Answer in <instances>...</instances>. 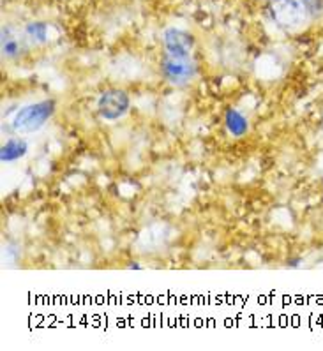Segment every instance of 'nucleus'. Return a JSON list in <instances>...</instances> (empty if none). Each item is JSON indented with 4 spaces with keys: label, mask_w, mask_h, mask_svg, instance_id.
<instances>
[{
    "label": "nucleus",
    "mask_w": 323,
    "mask_h": 351,
    "mask_svg": "<svg viewBox=\"0 0 323 351\" xmlns=\"http://www.w3.org/2000/svg\"><path fill=\"white\" fill-rule=\"evenodd\" d=\"M55 112L53 101H39V103L29 104V106L21 108L13 120V128L16 132L21 134H29L36 132L48 122Z\"/></svg>",
    "instance_id": "f257e3e1"
},
{
    "label": "nucleus",
    "mask_w": 323,
    "mask_h": 351,
    "mask_svg": "<svg viewBox=\"0 0 323 351\" xmlns=\"http://www.w3.org/2000/svg\"><path fill=\"white\" fill-rule=\"evenodd\" d=\"M269 13L274 23L281 29H297L307 16L302 0H272Z\"/></svg>",
    "instance_id": "f03ea898"
},
{
    "label": "nucleus",
    "mask_w": 323,
    "mask_h": 351,
    "mask_svg": "<svg viewBox=\"0 0 323 351\" xmlns=\"http://www.w3.org/2000/svg\"><path fill=\"white\" fill-rule=\"evenodd\" d=\"M163 75L174 85H184L189 80H193L196 73V66L193 62V58H177L170 57V55L165 53L163 58Z\"/></svg>",
    "instance_id": "7ed1b4c3"
},
{
    "label": "nucleus",
    "mask_w": 323,
    "mask_h": 351,
    "mask_svg": "<svg viewBox=\"0 0 323 351\" xmlns=\"http://www.w3.org/2000/svg\"><path fill=\"white\" fill-rule=\"evenodd\" d=\"M163 43H165L166 55L177 58H191V51L195 46L193 36L180 29H166L163 34Z\"/></svg>",
    "instance_id": "20e7f679"
},
{
    "label": "nucleus",
    "mask_w": 323,
    "mask_h": 351,
    "mask_svg": "<svg viewBox=\"0 0 323 351\" xmlns=\"http://www.w3.org/2000/svg\"><path fill=\"white\" fill-rule=\"evenodd\" d=\"M99 115L106 120H117L129 110V97L122 90H110L99 97L97 103Z\"/></svg>",
    "instance_id": "39448f33"
},
{
    "label": "nucleus",
    "mask_w": 323,
    "mask_h": 351,
    "mask_svg": "<svg viewBox=\"0 0 323 351\" xmlns=\"http://www.w3.org/2000/svg\"><path fill=\"white\" fill-rule=\"evenodd\" d=\"M27 150H29V145L25 140H20V138H13V140L5 141L2 145V150H0V161L2 162H14L18 159L25 156Z\"/></svg>",
    "instance_id": "423d86ee"
},
{
    "label": "nucleus",
    "mask_w": 323,
    "mask_h": 351,
    "mask_svg": "<svg viewBox=\"0 0 323 351\" xmlns=\"http://www.w3.org/2000/svg\"><path fill=\"white\" fill-rule=\"evenodd\" d=\"M224 120H226V128H228V131L232 132L233 136H244L246 132H248V119L241 112H237L235 108H230Z\"/></svg>",
    "instance_id": "0eeeda50"
},
{
    "label": "nucleus",
    "mask_w": 323,
    "mask_h": 351,
    "mask_svg": "<svg viewBox=\"0 0 323 351\" xmlns=\"http://www.w3.org/2000/svg\"><path fill=\"white\" fill-rule=\"evenodd\" d=\"M20 51H21V45L20 41H18L16 36L11 34V30L9 29L2 30V53H4V57L13 58L16 57Z\"/></svg>",
    "instance_id": "6e6552de"
},
{
    "label": "nucleus",
    "mask_w": 323,
    "mask_h": 351,
    "mask_svg": "<svg viewBox=\"0 0 323 351\" xmlns=\"http://www.w3.org/2000/svg\"><path fill=\"white\" fill-rule=\"evenodd\" d=\"M25 34L29 36L32 41L36 43H45L46 39V34H48V29H46L45 23H41V21H36V23H29L25 29Z\"/></svg>",
    "instance_id": "1a4fd4ad"
},
{
    "label": "nucleus",
    "mask_w": 323,
    "mask_h": 351,
    "mask_svg": "<svg viewBox=\"0 0 323 351\" xmlns=\"http://www.w3.org/2000/svg\"><path fill=\"white\" fill-rule=\"evenodd\" d=\"M302 4L311 18L323 16V0H302Z\"/></svg>",
    "instance_id": "9d476101"
}]
</instances>
